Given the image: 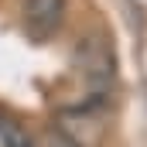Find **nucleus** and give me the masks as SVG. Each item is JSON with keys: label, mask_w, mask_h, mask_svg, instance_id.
Here are the masks:
<instances>
[{"label": "nucleus", "mask_w": 147, "mask_h": 147, "mask_svg": "<svg viewBox=\"0 0 147 147\" xmlns=\"http://www.w3.org/2000/svg\"><path fill=\"white\" fill-rule=\"evenodd\" d=\"M65 0H24V24L34 38H51L65 21Z\"/></svg>", "instance_id": "1"}, {"label": "nucleus", "mask_w": 147, "mask_h": 147, "mask_svg": "<svg viewBox=\"0 0 147 147\" xmlns=\"http://www.w3.org/2000/svg\"><path fill=\"white\" fill-rule=\"evenodd\" d=\"M45 147H82V144L72 140L62 127H55V130H48V134H45Z\"/></svg>", "instance_id": "4"}, {"label": "nucleus", "mask_w": 147, "mask_h": 147, "mask_svg": "<svg viewBox=\"0 0 147 147\" xmlns=\"http://www.w3.org/2000/svg\"><path fill=\"white\" fill-rule=\"evenodd\" d=\"M0 147H34V144H31V137H28L21 127L0 120Z\"/></svg>", "instance_id": "3"}, {"label": "nucleus", "mask_w": 147, "mask_h": 147, "mask_svg": "<svg viewBox=\"0 0 147 147\" xmlns=\"http://www.w3.org/2000/svg\"><path fill=\"white\" fill-rule=\"evenodd\" d=\"M79 58H82V72L89 79H99V82L113 79V55L103 41H86L79 48Z\"/></svg>", "instance_id": "2"}]
</instances>
